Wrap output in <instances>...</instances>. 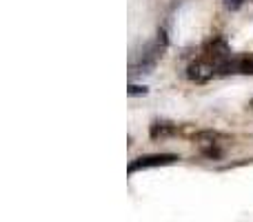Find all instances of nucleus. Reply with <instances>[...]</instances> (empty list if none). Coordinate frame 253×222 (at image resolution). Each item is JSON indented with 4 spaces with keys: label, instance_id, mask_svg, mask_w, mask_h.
Here are the masks:
<instances>
[{
    "label": "nucleus",
    "instance_id": "1",
    "mask_svg": "<svg viewBox=\"0 0 253 222\" xmlns=\"http://www.w3.org/2000/svg\"><path fill=\"white\" fill-rule=\"evenodd\" d=\"M202 58H205V60H209L211 65H215V69H218L222 62H227L229 58H231V51H229L227 40L218 38V36L209 38L205 43V47H202Z\"/></svg>",
    "mask_w": 253,
    "mask_h": 222
},
{
    "label": "nucleus",
    "instance_id": "2",
    "mask_svg": "<svg viewBox=\"0 0 253 222\" xmlns=\"http://www.w3.org/2000/svg\"><path fill=\"white\" fill-rule=\"evenodd\" d=\"M178 160H180V156H175V153H149V156H140L129 162V174H133V171H138V169H147V167L173 165V162H178Z\"/></svg>",
    "mask_w": 253,
    "mask_h": 222
},
{
    "label": "nucleus",
    "instance_id": "3",
    "mask_svg": "<svg viewBox=\"0 0 253 222\" xmlns=\"http://www.w3.org/2000/svg\"><path fill=\"white\" fill-rule=\"evenodd\" d=\"M213 74H218L215 65H211L209 60H205V58L191 62V65H189V69H187V76L191 80H196V83H205V80H209Z\"/></svg>",
    "mask_w": 253,
    "mask_h": 222
},
{
    "label": "nucleus",
    "instance_id": "4",
    "mask_svg": "<svg viewBox=\"0 0 253 222\" xmlns=\"http://www.w3.org/2000/svg\"><path fill=\"white\" fill-rule=\"evenodd\" d=\"M222 140H227V135L220 133V131L215 129H205V131H198L196 135H193V142L200 144L202 149H209V147H218Z\"/></svg>",
    "mask_w": 253,
    "mask_h": 222
},
{
    "label": "nucleus",
    "instance_id": "5",
    "mask_svg": "<svg viewBox=\"0 0 253 222\" xmlns=\"http://www.w3.org/2000/svg\"><path fill=\"white\" fill-rule=\"evenodd\" d=\"M175 131H178V125H175V122H169V120H156L151 127H149V135H151L153 140L169 138V135H173Z\"/></svg>",
    "mask_w": 253,
    "mask_h": 222
},
{
    "label": "nucleus",
    "instance_id": "6",
    "mask_svg": "<svg viewBox=\"0 0 253 222\" xmlns=\"http://www.w3.org/2000/svg\"><path fill=\"white\" fill-rule=\"evenodd\" d=\"M126 93H129V96H144V93H147V87H142V85H129Z\"/></svg>",
    "mask_w": 253,
    "mask_h": 222
},
{
    "label": "nucleus",
    "instance_id": "7",
    "mask_svg": "<svg viewBox=\"0 0 253 222\" xmlns=\"http://www.w3.org/2000/svg\"><path fill=\"white\" fill-rule=\"evenodd\" d=\"M222 4L229 9V11H238V9H242L245 0H222Z\"/></svg>",
    "mask_w": 253,
    "mask_h": 222
},
{
    "label": "nucleus",
    "instance_id": "8",
    "mask_svg": "<svg viewBox=\"0 0 253 222\" xmlns=\"http://www.w3.org/2000/svg\"><path fill=\"white\" fill-rule=\"evenodd\" d=\"M251 107H253V100H251Z\"/></svg>",
    "mask_w": 253,
    "mask_h": 222
}]
</instances>
